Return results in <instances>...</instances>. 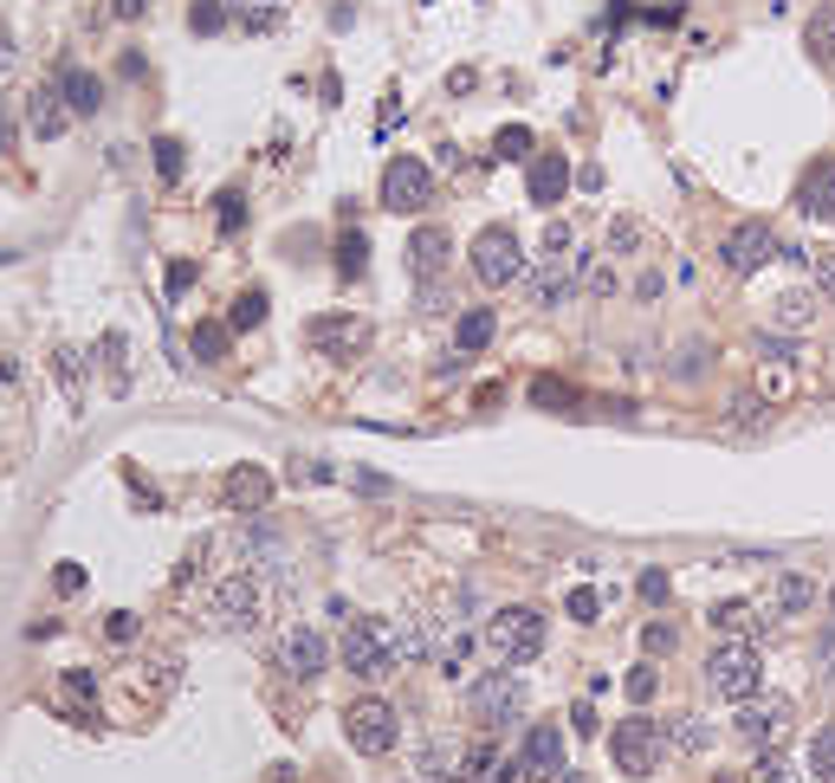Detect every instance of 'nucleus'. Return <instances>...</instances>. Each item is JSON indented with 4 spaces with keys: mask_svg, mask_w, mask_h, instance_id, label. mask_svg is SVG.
<instances>
[{
    "mask_svg": "<svg viewBox=\"0 0 835 783\" xmlns=\"http://www.w3.org/2000/svg\"><path fill=\"white\" fill-rule=\"evenodd\" d=\"M758 686H764V654H758V648L725 641V648L706 654V693H713V700L745 706V700H758Z\"/></svg>",
    "mask_w": 835,
    "mask_h": 783,
    "instance_id": "f257e3e1",
    "label": "nucleus"
},
{
    "mask_svg": "<svg viewBox=\"0 0 835 783\" xmlns=\"http://www.w3.org/2000/svg\"><path fill=\"white\" fill-rule=\"evenodd\" d=\"M544 654V615L537 609H499L486 622V661L499 667H525Z\"/></svg>",
    "mask_w": 835,
    "mask_h": 783,
    "instance_id": "f03ea898",
    "label": "nucleus"
},
{
    "mask_svg": "<svg viewBox=\"0 0 835 783\" xmlns=\"http://www.w3.org/2000/svg\"><path fill=\"white\" fill-rule=\"evenodd\" d=\"M208 615H214V629L228 634H247L266 622V590H260V576L253 570H233L214 583V596H208Z\"/></svg>",
    "mask_w": 835,
    "mask_h": 783,
    "instance_id": "7ed1b4c3",
    "label": "nucleus"
},
{
    "mask_svg": "<svg viewBox=\"0 0 835 783\" xmlns=\"http://www.w3.org/2000/svg\"><path fill=\"white\" fill-rule=\"evenodd\" d=\"M661 751H667V732H661L647 712L622 719V725L608 732V757H615V771H622V777H654Z\"/></svg>",
    "mask_w": 835,
    "mask_h": 783,
    "instance_id": "20e7f679",
    "label": "nucleus"
},
{
    "mask_svg": "<svg viewBox=\"0 0 835 783\" xmlns=\"http://www.w3.org/2000/svg\"><path fill=\"white\" fill-rule=\"evenodd\" d=\"M343 667L356 673V680H389V673L402 667V654H395V634L382 629V622H356V629L343 634Z\"/></svg>",
    "mask_w": 835,
    "mask_h": 783,
    "instance_id": "39448f33",
    "label": "nucleus"
},
{
    "mask_svg": "<svg viewBox=\"0 0 835 783\" xmlns=\"http://www.w3.org/2000/svg\"><path fill=\"white\" fill-rule=\"evenodd\" d=\"M466 712H473L486 732H493V725H519V719H525V680H519V673H486V680H473Z\"/></svg>",
    "mask_w": 835,
    "mask_h": 783,
    "instance_id": "423d86ee",
    "label": "nucleus"
},
{
    "mask_svg": "<svg viewBox=\"0 0 835 783\" xmlns=\"http://www.w3.org/2000/svg\"><path fill=\"white\" fill-rule=\"evenodd\" d=\"M427 201H434V169L421 155H395L382 169V208L389 214H421Z\"/></svg>",
    "mask_w": 835,
    "mask_h": 783,
    "instance_id": "0eeeda50",
    "label": "nucleus"
},
{
    "mask_svg": "<svg viewBox=\"0 0 835 783\" xmlns=\"http://www.w3.org/2000/svg\"><path fill=\"white\" fill-rule=\"evenodd\" d=\"M473 279H480V285H512V279H525V247H519L512 227H486V233L473 240Z\"/></svg>",
    "mask_w": 835,
    "mask_h": 783,
    "instance_id": "6e6552de",
    "label": "nucleus"
},
{
    "mask_svg": "<svg viewBox=\"0 0 835 783\" xmlns=\"http://www.w3.org/2000/svg\"><path fill=\"white\" fill-rule=\"evenodd\" d=\"M343 732H350V745L363 751V757H382V751L402 739V719L389 700H356V706L343 712Z\"/></svg>",
    "mask_w": 835,
    "mask_h": 783,
    "instance_id": "1a4fd4ad",
    "label": "nucleus"
},
{
    "mask_svg": "<svg viewBox=\"0 0 835 783\" xmlns=\"http://www.w3.org/2000/svg\"><path fill=\"white\" fill-rule=\"evenodd\" d=\"M272 661H279V673H292V680H318V673L331 667V641L311 629V622H299V629L279 634Z\"/></svg>",
    "mask_w": 835,
    "mask_h": 783,
    "instance_id": "9d476101",
    "label": "nucleus"
},
{
    "mask_svg": "<svg viewBox=\"0 0 835 783\" xmlns=\"http://www.w3.org/2000/svg\"><path fill=\"white\" fill-rule=\"evenodd\" d=\"M791 700H745L738 706V739H745V751H771L777 739H784V725H791Z\"/></svg>",
    "mask_w": 835,
    "mask_h": 783,
    "instance_id": "9b49d317",
    "label": "nucleus"
},
{
    "mask_svg": "<svg viewBox=\"0 0 835 783\" xmlns=\"http://www.w3.org/2000/svg\"><path fill=\"white\" fill-rule=\"evenodd\" d=\"M720 260L732 265V272H758V265L777 260V233H771L764 221L732 227V233H725V247H720Z\"/></svg>",
    "mask_w": 835,
    "mask_h": 783,
    "instance_id": "f8f14e48",
    "label": "nucleus"
},
{
    "mask_svg": "<svg viewBox=\"0 0 835 783\" xmlns=\"http://www.w3.org/2000/svg\"><path fill=\"white\" fill-rule=\"evenodd\" d=\"M797 214L835 221V155H816V162L797 175Z\"/></svg>",
    "mask_w": 835,
    "mask_h": 783,
    "instance_id": "ddd939ff",
    "label": "nucleus"
},
{
    "mask_svg": "<svg viewBox=\"0 0 835 783\" xmlns=\"http://www.w3.org/2000/svg\"><path fill=\"white\" fill-rule=\"evenodd\" d=\"M519 771L525 777H564V732L557 725H532L525 732V751H519Z\"/></svg>",
    "mask_w": 835,
    "mask_h": 783,
    "instance_id": "4468645a",
    "label": "nucleus"
},
{
    "mask_svg": "<svg viewBox=\"0 0 835 783\" xmlns=\"http://www.w3.org/2000/svg\"><path fill=\"white\" fill-rule=\"evenodd\" d=\"M576 279H583V260H544L537 272H525V299L551 311V304H564L576 292Z\"/></svg>",
    "mask_w": 835,
    "mask_h": 783,
    "instance_id": "2eb2a0df",
    "label": "nucleus"
},
{
    "mask_svg": "<svg viewBox=\"0 0 835 783\" xmlns=\"http://www.w3.org/2000/svg\"><path fill=\"white\" fill-rule=\"evenodd\" d=\"M266 499H272V473H266V466H233L228 485H221V505H228V512H240V519L266 512Z\"/></svg>",
    "mask_w": 835,
    "mask_h": 783,
    "instance_id": "dca6fc26",
    "label": "nucleus"
},
{
    "mask_svg": "<svg viewBox=\"0 0 835 783\" xmlns=\"http://www.w3.org/2000/svg\"><path fill=\"white\" fill-rule=\"evenodd\" d=\"M27 123H33L39 143H59V137H66V123H72V104L59 98V84H46V91H33V98H27Z\"/></svg>",
    "mask_w": 835,
    "mask_h": 783,
    "instance_id": "f3484780",
    "label": "nucleus"
},
{
    "mask_svg": "<svg viewBox=\"0 0 835 783\" xmlns=\"http://www.w3.org/2000/svg\"><path fill=\"white\" fill-rule=\"evenodd\" d=\"M809 602H816V576H809V570H777V583H771V615H777V622H797Z\"/></svg>",
    "mask_w": 835,
    "mask_h": 783,
    "instance_id": "a211bd4d",
    "label": "nucleus"
},
{
    "mask_svg": "<svg viewBox=\"0 0 835 783\" xmlns=\"http://www.w3.org/2000/svg\"><path fill=\"white\" fill-rule=\"evenodd\" d=\"M311 343L331 350V357H356V350L370 343V324H363V318H318V324H311Z\"/></svg>",
    "mask_w": 835,
    "mask_h": 783,
    "instance_id": "6ab92c4d",
    "label": "nucleus"
},
{
    "mask_svg": "<svg viewBox=\"0 0 835 783\" xmlns=\"http://www.w3.org/2000/svg\"><path fill=\"white\" fill-rule=\"evenodd\" d=\"M525 188H532L537 208H557V201H564V188H570V162H564V155H532Z\"/></svg>",
    "mask_w": 835,
    "mask_h": 783,
    "instance_id": "aec40b11",
    "label": "nucleus"
},
{
    "mask_svg": "<svg viewBox=\"0 0 835 783\" xmlns=\"http://www.w3.org/2000/svg\"><path fill=\"white\" fill-rule=\"evenodd\" d=\"M447 253H454L447 227H415V240H409V265H415L421 279H427V272H441V265H447Z\"/></svg>",
    "mask_w": 835,
    "mask_h": 783,
    "instance_id": "412c9836",
    "label": "nucleus"
},
{
    "mask_svg": "<svg viewBox=\"0 0 835 783\" xmlns=\"http://www.w3.org/2000/svg\"><path fill=\"white\" fill-rule=\"evenodd\" d=\"M59 98L72 104V117H91L98 104H104V84L84 72V66H66V72H59Z\"/></svg>",
    "mask_w": 835,
    "mask_h": 783,
    "instance_id": "4be33fe9",
    "label": "nucleus"
},
{
    "mask_svg": "<svg viewBox=\"0 0 835 783\" xmlns=\"http://www.w3.org/2000/svg\"><path fill=\"white\" fill-rule=\"evenodd\" d=\"M233 544H240V551H247V558L253 563H272V570H285V544H279V531H272V524H240V538H233Z\"/></svg>",
    "mask_w": 835,
    "mask_h": 783,
    "instance_id": "5701e85b",
    "label": "nucleus"
},
{
    "mask_svg": "<svg viewBox=\"0 0 835 783\" xmlns=\"http://www.w3.org/2000/svg\"><path fill=\"white\" fill-rule=\"evenodd\" d=\"M803 46H809V59H816V66H835V7H816V13H809Z\"/></svg>",
    "mask_w": 835,
    "mask_h": 783,
    "instance_id": "b1692460",
    "label": "nucleus"
},
{
    "mask_svg": "<svg viewBox=\"0 0 835 783\" xmlns=\"http://www.w3.org/2000/svg\"><path fill=\"white\" fill-rule=\"evenodd\" d=\"M421 777L427 783H460L466 777V757H460L454 745H427L421 751Z\"/></svg>",
    "mask_w": 835,
    "mask_h": 783,
    "instance_id": "393cba45",
    "label": "nucleus"
},
{
    "mask_svg": "<svg viewBox=\"0 0 835 783\" xmlns=\"http://www.w3.org/2000/svg\"><path fill=\"white\" fill-rule=\"evenodd\" d=\"M493 331H499V318L480 304V311H460V324H454V343L460 350H486L493 343Z\"/></svg>",
    "mask_w": 835,
    "mask_h": 783,
    "instance_id": "a878e982",
    "label": "nucleus"
},
{
    "mask_svg": "<svg viewBox=\"0 0 835 783\" xmlns=\"http://www.w3.org/2000/svg\"><path fill=\"white\" fill-rule=\"evenodd\" d=\"M395 654H402V661H427V654H434V629H427V622H395Z\"/></svg>",
    "mask_w": 835,
    "mask_h": 783,
    "instance_id": "bb28decb",
    "label": "nucleus"
},
{
    "mask_svg": "<svg viewBox=\"0 0 835 783\" xmlns=\"http://www.w3.org/2000/svg\"><path fill=\"white\" fill-rule=\"evenodd\" d=\"M52 375H59V389H66V395H84V357H78L72 343H59V350H52Z\"/></svg>",
    "mask_w": 835,
    "mask_h": 783,
    "instance_id": "cd10ccee",
    "label": "nucleus"
},
{
    "mask_svg": "<svg viewBox=\"0 0 835 783\" xmlns=\"http://www.w3.org/2000/svg\"><path fill=\"white\" fill-rule=\"evenodd\" d=\"M233 343V324H194V363H221Z\"/></svg>",
    "mask_w": 835,
    "mask_h": 783,
    "instance_id": "c85d7f7f",
    "label": "nucleus"
},
{
    "mask_svg": "<svg viewBox=\"0 0 835 783\" xmlns=\"http://www.w3.org/2000/svg\"><path fill=\"white\" fill-rule=\"evenodd\" d=\"M532 150H537V143H532V130H525V123H505V130L493 137V155H499V162H525Z\"/></svg>",
    "mask_w": 835,
    "mask_h": 783,
    "instance_id": "c756f323",
    "label": "nucleus"
},
{
    "mask_svg": "<svg viewBox=\"0 0 835 783\" xmlns=\"http://www.w3.org/2000/svg\"><path fill=\"white\" fill-rule=\"evenodd\" d=\"M758 389L771 395V402H784V395H797V370H791L784 357H771V363H764V375H758Z\"/></svg>",
    "mask_w": 835,
    "mask_h": 783,
    "instance_id": "7c9ffc66",
    "label": "nucleus"
},
{
    "mask_svg": "<svg viewBox=\"0 0 835 783\" xmlns=\"http://www.w3.org/2000/svg\"><path fill=\"white\" fill-rule=\"evenodd\" d=\"M713 629L745 634V629H764V622H758V609H752V602H720V609H713Z\"/></svg>",
    "mask_w": 835,
    "mask_h": 783,
    "instance_id": "2f4dec72",
    "label": "nucleus"
},
{
    "mask_svg": "<svg viewBox=\"0 0 835 783\" xmlns=\"http://www.w3.org/2000/svg\"><path fill=\"white\" fill-rule=\"evenodd\" d=\"M809 771L823 783H835V725H816V739H809Z\"/></svg>",
    "mask_w": 835,
    "mask_h": 783,
    "instance_id": "473e14b6",
    "label": "nucleus"
},
{
    "mask_svg": "<svg viewBox=\"0 0 835 783\" xmlns=\"http://www.w3.org/2000/svg\"><path fill=\"white\" fill-rule=\"evenodd\" d=\"M532 402H537V409H576V389H570V382H557V375H537V382H532Z\"/></svg>",
    "mask_w": 835,
    "mask_h": 783,
    "instance_id": "72a5a7b5",
    "label": "nucleus"
},
{
    "mask_svg": "<svg viewBox=\"0 0 835 783\" xmlns=\"http://www.w3.org/2000/svg\"><path fill=\"white\" fill-rule=\"evenodd\" d=\"M363 260H370V240L350 227V233L338 240V272H343V279H356V272H363Z\"/></svg>",
    "mask_w": 835,
    "mask_h": 783,
    "instance_id": "f704fd0d",
    "label": "nucleus"
},
{
    "mask_svg": "<svg viewBox=\"0 0 835 783\" xmlns=\"http://www.w3.org/2000/svg\"><path fill=\"white\" fill-rule=\"evenodd\" d=\"M214 221H221V233H240V227H247V194H240V188L214 194Z\"/></svg>",
    "mask_w": 835,
    "mask_h": 783,
    "instance_id": "c9c22d12",
    "label": "nucleus"
},
{
    "mask_svg": "<svg viewBox=\"0 0 835 783\" xmlns=\"http://www.w3.org/2000/svg\"><path fill=\"white\" fill-rule=\"evenodd\" d=\"M771 311H777V324H791V331H803V324L816 318V299H809V292H791V299H777Z\"/></svg>",
    "mask_w": 835,
    "mask_h": 783,
    "instance_id": "e433bc0d",
    "label": "nucleus"
},
{
    "mask_svg": "<svg viewBox=\"0 0 835 783\" xmlns=\"http://www.w3.org/2000/svg\"><path fill=\"white\" fill-rule=\"evenodd\" d=\"M228 324H233V331H253V324H266V292H240Z\"/></svg>",
    "mask_w": 835,
    "mask_h": 783,
    "instance_id": "4c0bfd02",
    "label": "nucleus"
},
{
    "mask_svg": "<svg viewBox=\"0 0 835 783\" xmlns=\"http://www.w3.org/2000/svg\"><path fill=\"white\" fill-rule=\"evenodd\" d=\"M150 155H155V175H162V182H182V143H175V137H155Z\"/></svg>",
    "mask_w": 835,
    "mask_h": 783,
    "instance_id": "58836bf2",
    "label": "nucleus"
},
{
    "mask_svg": "<svg viewBox=\"0 0 835 783\" xmlns=\"http://www.w3.org/2000/svg\"><path fill=\"white\" fill-rule=\"evenodd\" d=\"M189 27H194V33H221V27H228V0H194Z\"/></svg>",
    "mask_w": 835,
    "mask_h": 783,
    "instance_id": "ea45409f",
    "label": "nucleus"
},
{
    "mask_svg": "<svg viewBox=\"0 0 835 783\" xmlns=\"http://www.w3.org/2000/svg\"><path fill=\"white\" fill-rule=\"evenodd\" d=\"M622 686H628V700H635V706H647V700L661 693V673L642 661V667H628V680H622Z\"/></svg>",
    "mask_w": 835,
    "mask_h": 783,
    "instance_id": "a19ab883",
    "label": "nucleus"
},
{
    "mask_svg": "<svg viewBox=\"0 0 835 783\" xmlns=\"http://www.w3.org/2000/svg\"><path fill=\"white\" fill-rule=\"evenodd\" d=\"M98 350H104V363H111V382L123 389V382H130V370H123V357H130V343H123V331H111L104 343H98Z\"/></svg>",
    "mask_w": 835,
    "mask_h": 783,
    "instance_id": "79ce46f5",
    "label": "nucleus"
},
{
    "mask_svg": "<svg viewBox=\"0 0 835 783\" xmlns=\"http://www.w3.org/2000/svg\"><path fill=\"white\" fill-rule=\"evenodd\" d=\"M667 739H674L681 751H700L713 732H706V719H674V732H667Z\"/></svg>",
    "mask_w": 835,
    "mask_h": 783,
    "instance_id": "37998d69",
    "label": "nucleus"
},
{
    "mask_svg": "<svg viewBox=\"0 0 835 783\" xmlns=\"http://www.w3.org/2000/svg\"><path fill=\"white\" fill-rule=\"evenodd\" d=\"M635 590H642V602H654V609H661V602L674 596V583H667V570H642V583H635Z\"/></svg>",
    "mask_w": 835,
    "mask_h": 783,
    "instance_id": "c03bdc74",
    "label": "nucleus"
},
{
    "mask_svg": "<svg viewBox=\"0 0 835 783\" xmlns=\"http://www.w3.org/2000/svg\"><path fill=\"white\" fill-rule=\"evenodd\" d=\"M104 641H117V648H123V641H137V615H130V609L104 615Z\"/></svg>",
    "mask_w": 835,
    "mask_h": 783,
    "instance_id": "a18cd8bd",
    "label": "nucleus"
},
{
    "mask_svg": "<svg viewBox=\"0 0 835 783\" xmlns=\"http://www.w3.org/2000/svg\"><path fill=\"white\" fill-rule=\"evenodd\" d=\"M570 615H576V622H596V615H603V596H596V590H570Z\"/></svg>",
    "mask_w": 835,
    "mask_h": 783,
    "instance_id": "49530a36",
    "label": "nucleus"
},
{
    "mask_svg": "<svg viewBox=\"0 0 835 783\" xmlns=\"http://www.w3.org/2000/svg\"><path fill=\"white\" fill-rule=\"evenodd\" d=\"M52 590H59V596H78V590H84V570H78V563H59V570H52Z\"/></svg>",
    "mask_w": 835,
    "mask_h": 783,
    "instance_id": "de8ad7c7",
    "label": "nucleus"
},
{
    "mask_svg": "<svg viewBox=\"0 0 835 783\" xmlns=\"http://www.w3.org/2000/svg\"><path fill=\"white\" fill-rule=\"evenodd\" d=\"M66 693H72L78 706H91V700H98V680H91V673H66Z\"/></svg>",
    "mask_w": 835,
    "mask_h": 783,
    "instance_id": "09e8293b",
    "label": "nucleus"
},
{
    "mask_svg": "<svg viewBox=\"0 0 835 783\" xmlns=\"http://www.w3.org/2000/svg\"><path fill=\"white\" fill-rule=\"evenodd\" d=\"M233 7H247V27L260 33V27H272V7H279V0H233Z\"/></svg>",
    "mask_w": 835,
    "mask_h": 783,
    "instance_id": "8fccbe9b",
    "label": "nucleus"
},
{
    "mask_svg": "<svg viewBox=\"0 0 835 783\" xmlns=\"http://www.w3.org/2000/svg\"><path fill=\"white\" fill-rule=\"evenodd\" d=\"M816 285H823V299H835V253H816Z\"/></svg>",
    "mask_w": 835,
    "mask_h": 783,
    "instance_id": "3c124183",
    "label": "nucleus"
},
{
    "mask_svg": "<svg viewBox=\"0 0 835 783\" xmlns=\"http://www.w3.org/2000/svg\"><path fill=\"white\" fill-rule=\"evenodd\" d=\"M189 285H194V265H189V260H175V265H169V299H182Z\"/></svg>",
    "mask_w": 835,
    "mask_h": 783,
    "instance_id": "603ef678",
    "label": "nucleus"
},
{
    "mask_svg": "<svg viewBox=\"0 0 835 783\" xmlns=\"http://www.w3.org/2000/svg\"><path fill=\"white\" fill-rule=\"evenodd\" d=\"M674 641H681V634L667 629V622H654V629H647V654H667Z\"/></svg>",
    "mask_w": 835,
    "mask_h": 783,
    "instance_id": "864d4df0",
    "label": "nucleus"
},
{
    "mask_svg": "<svg viewBox=\"0 0 835 783\" xmlns=\"http://www.w3.org/2000/svg\"><path fill=\"white\" fill-rule=\"evenodd\" d=\"M777 260H784V265H809V260H816V253H809V247H803V240H791V247H784V240H777Z\"/></svg>",
    "mask_w": 835,
    "mask_h": 783,
    "instance_id": "5fc2aeb1",
    "label": "nucleus"
},
{
    "mask_svg": "<svg viewBox=\"0 0 835 783\" xmlns=\"http://www.w3.org/2000/svg\"><path fill=\"white\" fill-rule=\"evenodd\" d=\"M544 247H551V253H570V227L551 221V227H544Z\"/></svg>",
    "mask_w": 835,
    "mask_h": 783,
    "instance_id": "6e6d98bb",
    "label": "nucleus"
},
{
    "mask_svg": "<svg viewBox=\"0 0 835 783\" xmlns=\"http://www.w3.org/2000/svg\"><path fill=\"white\" fill-rule=\"evenodd\" d=\"M752 783H791V771H784L777 757H764V764H758V777H752Z\"/></svg>",
    "mask_w": 835,
    "mask_h": 783,
    "instance_id": "4d7b16f0",
    "label": "nucleus"
},
{
    "mask_svg": "<svg viewBox=\"0 0 835 783\" xmlns=\"http://www.w3.org/2000/svg\"><path fill=\"white\" fill-rule=\"evenodd\" d=\"M570 725H576V732L590 739V732H596V706H576V712H570Z\"/></svg>",
    "mask_w": 835,
    "mask_h": 783,
    "instance_id": "13d9d810",
    "label": "nucleus"
},
{
    "mask_svg": "<svg viewBox=\"0 0 835 783\" xmlns=\"http://www.w3.org/2000/svg\"><path fill=\"white\" fill-rule=\"evenodd\" d=\"M143 7H150V0H111V13H117V20H137Z\"/></svg>",
    "mask_w": 835,
    "mask_h": 783,
    "instance_id": "bf43d9fd",
    "label": "nucleus"
},
{
    "mask_svg": "<svg viewBox=\"0 0 835 783\" xmlns=\"http://www.w3.org/2000/svg\"><path fill=\"white\" fill-rule=\"evenodd\" d=\"M7 66H13V33L0 27V78H7Z\"/></svg>",
    "mask_w": 835,
    "mask_h": 783,
    "instance_id": "052dcab7",
    "label": "nucleus"
},
{
    "mask_svg": "<svg viewBox=\"0 0 835 783\" xmlns=\"http://www.w3.org/2000/svg\"><path fill=\"white\" fill-rule=\"evenodd\" d=\"M0 150H13V117L0 111Z\"/></svg>",
    "mask_w": 835,
    "mask_h": 783,
    "instance_id": "680f3d73",
    "label": "nucleus"
},
{
    "mask_svg": "<svg viewBox=\"0 0 835 783\" xmlns=\"http://www.w3.org/2000/svg\"><path fill=\"white\" fill-rule=\"evenodd\" d=\"M829 609H835V583H829Z\"/></svg>",
    "mask_w": 835,
    "mask_h": 783,
    "instance_id": "e2e57ef3",
    "label": "nucleus"
}]
</instances>
